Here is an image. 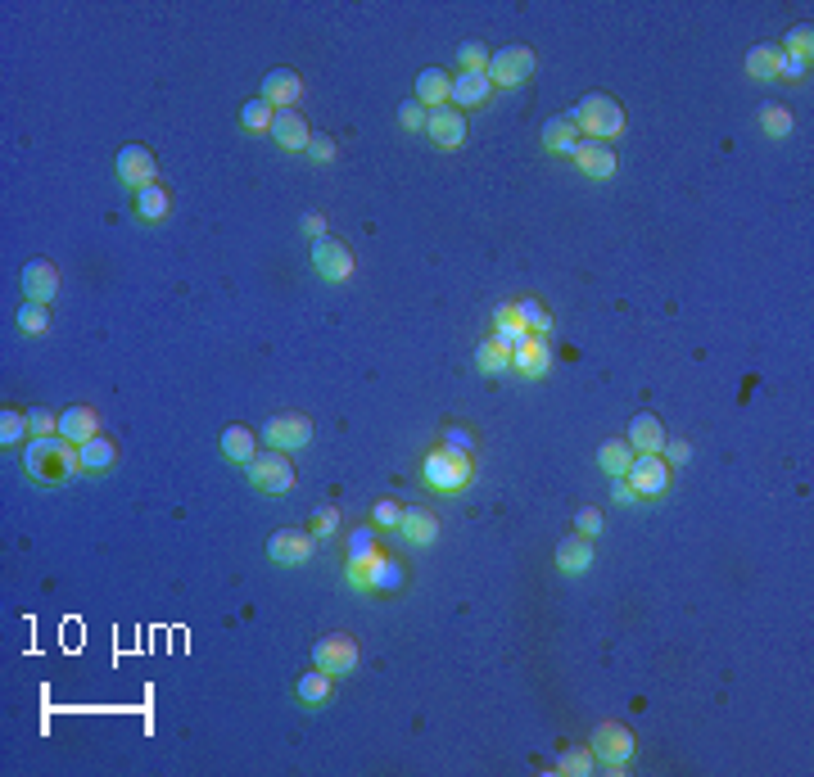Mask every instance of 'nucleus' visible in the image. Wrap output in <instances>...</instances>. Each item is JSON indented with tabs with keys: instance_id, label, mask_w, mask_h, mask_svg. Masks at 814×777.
Here are the masks:
<instances>
[{
	"instance_id": "nucleus-9",
	"label": "nucleus",
	"mask_w": 814,
	"mask_h": 777,
	"mask_svg": "<svg viewBox=\"0 0 814 777\" xmlns=\"http://www.w3.org/2000/svg\"><path fill=\"white\" fill-rule=\"evenodd\" d=\"M313 443V421L299 412H285V416H272L263 421V448H276V452H303Z\"/></svg>"
},
{
	"instance_id": "nucleus-51",
	"label": "nucleus",
	"mask_w": 814,
	"mask_h": 777,
	"mask_svg": "<svg viewBox=\"0 0 814 777\" xmlns=\"http://www.w3.org/2000/svg\"><path fill=\"white\" fill-rule=\"evenodd\" d=\"M661 457L670 461V466H683V461H692V443L688 439H665Z\"/></svg>"
},
{
	"instance_id": "nucleus-7",
	"label": "nucleus",
	"mask_w": 814,
	"mask_h": 777,
	"mask_svg": "<svg viewBox=\"0 0 814 777\" xmlns=\"http://www.w3.org/2000/svg\"><path fill=\"white\" fill-rule=\"evenodd\" d=\"M308 258H313V272L322 276V281H331V285H344L353 276V253H349V244L340 240V235H322V240H313V249H308Z\"/></svg>"
},
{
	"instance_id": "nucleus-4",
	"label": "nucleus",
	"mask_w": 814,
	"mask_h": 777,
	"mask_svg": "<svg viewBox=\"0 0 814 777\" xmlns=\"http://www.w3.org/2000/svg\"><path fill=\"white\" fill-rule=\"evenodd\" d=\"M588 750H593L597 768H611V773H620V768L634 764L638 741H634V732H629L625 723L606 719V723H597V728H593V741H588Z\"/></svg>"
},
{
	"instance_id": "nucleus-3",
	"label": "nucleus",
	"mask_w": 814,
	"mask_h": 777,
	"mask_svg": "<svg viewBox=\"0 0 814 777\" xmlns=\"http://www.w3.org/2000/svg\"><path fill=\"white\" fill-rule=\"evenodd\" d=\"M471 479H475L471 452H457V448H448V443H435V448L421 457V484H426L430 493H462V488H471Z\"/></svg>"
},
{
	"instance_id": "nucleus-25",
	"label": "nucleus",
	"mask_w": 814,
	"mask_h": 777,
	"mask_svg": "<svg viewBox=\"0 0 814 777\" xmlns=\"http://www.w3.org/2000/svg\"><path fill=\"white\" fill-rule=\"evenodd\" d=\"M625 439H629V448H634V452H661V448H665V425H661V416L638 412L634 421H629Z\"/></svg>"
},
{
	"instance_id": "nucleus-38",
	"label": "nucleus",
	"mask_w": 814,
	"mask_h": 777,
	"mask_svg": "<svg viewBox=\"0 0 814 777\" xmlns=\"http://www.w3.org/2000/svg\"><path fill=\"white\" fill-rule=\"evenodd\" d=\"M593 768H597V759L588 746H570L557 755V773H566V777H588Z\"/></svg>"
},
{
	"instance_id": "nucleus-44",
	"label": "nucleus",
	"mask_w": 814,
	"mask_h": 777,
	"mask_svg": "<svg viewBox=\"0 0 814 777\" xmlns=\"http://www.w3.org/2000/svg\"><path fill=\"white\" fill-rule=\"evenodd\" d=\"M426 118H430V109L421 100L398 104V127H403V132H426Z\"/></svg>"
},
{
	"instance_id": "nucleus-35",
	"label": "nucleus",
	"mask_w": 814,
	"mask_h": 777,
	"mask_svg": "<svg viewBox=\"0 0 814 777\" xmlns=\"http://www.w3.org/2000/svg\"><path fill=\"white\" fill-rule=\"evenodd\" d=\"M778 64H783V50L778 46H751L747 50V73L756 77V82H774Z\"/></svg>"
},
{
	"instance_id": "nucleus-30",
	"label": "nucleus",
	"mask_w": 814,
	"mask_h": 777,
	"mask_svg": "<svg viewBox=\"0 0 814 777\" xmlns=\"http://www.w3.org/2000/svg\"><path fill=\"white\" fill-rule=\"evenodd\" d=\"M634 457L638 452L629 448V439H606L602 448H597V466H602L611 479H625V470L634 466Z\"/></svg>"
},
{
	"instance_id": "nucleus-5",
	"label": "nucleus",
	"mask_w": 814,
	"mask_h": 777,
	"mask_svg": "<svg viewBox=\"0 0 814 777\" xmlns=\"http://www.w3.org/2000/svg\"><path fill=\"white\" fill-rule=\"evenodd\" d=\"M625 479H629V488H634L638 502H656V497L670 493V484H674V466L661 457V452H638L634 466L625 470Z\"/></svg>"
},
{
	"instance_id": "nucleus-40",
	"label": "nucleus",
	"mask_w": 814,
	"mask_h": 777,
	"mask_svg": "<svg viewBox=\"0 0 814 777\" xmlns=\"http://www.w3.org/2000/svg\"><path fill=\"white\" fill-rule=\"evenodd\" d=\"M760 132L774 136V141H787V136H792V113H787L783 104H765V109H760Z\"/></svg>"
},
{
	"instance_id": "nucleus-1",
	"label": "nucleus",
	"mask_w": 814,
	"mask_h": 777,
	"mask_svg": "<svg viewBox=\"0 0 814 777\" xmlns=\"http://www.w3.org/2000/svg\"><path fill=\"white\" fill-rule=\"evenodd\" d=\"M23 475H28L32 484H46V488L82 475V470H77V443L59 439V434H41V439H32L28 448H23Z\"/></svg>"
},
{
	"instance_id": "nucleus-12",
	"label": "nucleus",
	"mask_w": 814,
	"mask_h": 777,
	"mask_svg": "<svg viewBox=\"0 0 814 777\" xmlns=\"http://www.w3.org/2000/svg\"><path fill=\"white\" fill-rule=\"evenodd\" d=\"M313 552H317L313 529H276V534L267 538V556H272L276 565H303Z\"/></svg>"
},
{
	"instance_id": "nucleus-11",
	"label": "nucleus",
	"mask_w": 814,
	"mask_h": 777,
	"mask_svg": "<svg viewBox=\"0 0 814 777\" xmlns=\"http://www.w3.org/2000/svg\"><path fill=\"white\" fill-rule=\"evenodd\" d=\"M313 665L326 669L331 678H349L358 669V642L349 633H331L313 646Z\"/></svg>"
},
{
	"instance_id": "nucleus-39",
	"label": "nucleus",
	"mask_w": 814,
	"mask_h": 777,
	"mask_svg": "<svg viewBox=\"0 0 814 777\" xmlns=\"http://www.w3.org/2000/svg\"><path fill=\"white\" fill-rule=\"evenodd\" d=\"M778 50L810 64V59H814V28H810V23H796V28H787V37H783V46H778Z\"/></svg>"
},
{
	"instance_id": "nucleus-23",
	"label": "nucleus",
	"mask_w": 814,
	"mask_h": 777,
	"mask_svg": "<svg viewBox=\"0 0 814 777\" xmlns=\"http://www.w3.org/2000/svg\"><path fill=\"white\" fill-rule=\"evenodd\" d=\"M593 561H597L593 538L570 534V538H561V543H557V570L561 574H588V570H593Z\"/></svg>"
},
{
	"instance_id": "nucleus-14",
	"label": "nucleus",
	"mask_w": 814,
	"mask_h": 777,
	"mask_svg": "<svg viewBox=\"0 0 814 777\" xmlns=\"http://www.w3.org/2000/svg\"><path fill=\"white\" fill-rule=\"evenodd\" d=\"M272 136L281 150H290V154H303L308 150V141H313V127H308V118H303L299 109H276V118H272Z\"/></svg>"
},
{
	"instance_id": "nucleus-48",
	"label": "nucleus",
	"mask_w": 814,
	"mask_h": 777,
	"mask_svg": "<svg viewBox=\"0 0 814 777\" xmlns=\"http://www.w3.org/2000/svg\"><path fill=\"white\" fill-rule=\"evenodd\" d=\"M439 443H448V448H457V452H471V457H480V443H475L471 434L462 430V425H444V434H439Z\"/></svg>"
},
{
	"instance_id": "nucleus-28",
	"label": "nucleus",
	"mask_w": 814,
	"mask_h": 777,
	"mask_svg": "<svg viewBox=\"0 0 814 777\" xmlns=\"http://www.w3.org/2000/svg\"><path fill=\"white\" fill-rule=\"evenodd\" d=\"M136 217H141L145 226H159V222H168L172 217V195L159 186V181L145 186V190H136Z\"/></svg>"
},
{
	"instance_id": "nucleus-41",
	"label": "nucleus",
	"mask_w": 814,
	"mask_h": 777,
	"mask_svg": "<svg viewBox=\"0 0 814 777\" xmlns=\"http://www.w3.org/2000/svg\"><path fill=\"white\" fill-rule=\"evenodd\" d=\"M14 321H19L23 335H46L50 330V303H23Z\"/></svg>"
},
{
	"instance_id": "nucleus-47",
	"label": "nucleus",
	"mask_w": 814,
	"mask_h": 777,
	"mask_svg": "<svg viewBox=\"0 0 814 777\" xmlns=\"http://www.w3.org/2000/svg\"><path fill=\"white\" fill-rule=\"evenodd\" d=\"M28 425H32V439H41V434H59V412H50V407H32Z\"/></svg>"
},
{
	"instance_id": "nucleus-43",
	"label": "nucleus",
	"mask_w": 814,
	"mask_h": 777,
	"mask_svg": "<svg viewBox=\"0 0 814 777\" xmlns=\"http://www.w3.org/2000/svg\"><path fill=\"white\" fill-rule=\"evenodd\" d=\"M516 312H521V321H525L530 335H552V317L539 308V299H521L516 303Z\"/></svg>"
},
{
	"instance_id": "nucleus-16",
	"label": "nucleus",
	"mask_w": 814,
	"mask_h": 777,
	"mask_svg": "<svg viewBox=\"0 0 814 777\" xmlns=\"http://www.w3.org/2000/svg\"><path fill=\"white\" fill-rule=\"evenodd\" d=\"M548 366H552L548 335H525L521 344L512 348V371L525 375V380H539V375H548Z\"/></svg>"
},
{
	"instance_id": "nucleus-15",
	"label": "nucleus",
	"mask_w": 814,
	"mask_h": 777,
	"mask_svg": "<svg viewBox=\"0 0 814 777\" xmlns=\"http://www.w3.org/2000/svg\"><path fill=\"white\" fill-rule=\"evenodd\" d=\"M570 163H575L584 177H593V181H611V177H616V150H611V145H602V141H579L575 150H570Z\"/></svg>"
},
{
	"instance_id": "nucleus-29",
	"label": "nucleus",
	"mask_w": 814,
	"mask_h": 777,
	"mask_svg": "<svg viewBox=\"0 0 814 777\" xmlns=\"http://www.w3.org/2000/svg\"><path fill=\"white\" fill-rule=\"evenodd\" d=\"M398 588H407L403 561H394V556L376 552V556H371V592H398Z\"/></svg>"
},
{
	"instance_id": "nucleus-26",
	"label": "nucleus",
	"mask_w": 814,
	"mask_h": 777,
	"mask_svg": "<svg viewBox=\"0 0 814 777\" xmlns=\"http://www.w3.org/2000/svg\"><path fill=\"white\" fill-rule=\"evenodd\" d=\"M412 100H421L426 109H444V104H453V73H444V68H426V73L417 77V95Z\"/></svg>"
},
{
	"instance_id": "nucleus-6",
	"label": "nucleus",
	"mask_w": 814,
	"mask_h": 777,
	"mask_svg": "<svg viewBox=\"0 0 814 777\" xmlns=\"http://www.w3.org/2000/svg\"><path fill=\"white\" fill-rule=\"evenodd\" d=\"M245 479H249V488H258V493H290V488H294V461H290V452L263 448L245 466Z\"/></svg>"
},
{
	"instance_id": "nucleus-18",
	"label": "nucleus",
	"mask_w": 814,
	"mask_h": 777,
	"mask_svg": "<svg viewBox=\"0 0 814 777\" xmlns=\"http://www.w3.org/2000/svg\"><path fill=\"white\" fill-rule=\"evenodd\" d=\"M394 534L403 538L407 547H430L439 538V520L430 506H403V520H398Z\"/></svg>"
},
{
	"instance_id": "nucleus-37",
	"label": "nucleus",
	"mask_w": 814,
	"mask_h": 777,
	"mask_svg": "<svg viewBox=\"0 0 814 777\" xmlns=\"http://www.w3.org/2000/svg\"><path fill=\"white\" fill-rule=\"evenodd\" d=\"M272 118H276V109L263 100V95H258V100H245V109H240V127H245V132H254V136L272 132Z\"/></svg>"
},
{
	"instance_id": "nucleus-22",
	"label": "nucleus",
	"mask_w": 814,
	"mask_h": 777,
	"mask_svg": "<svg viewBox=\"0 0 814 777\" xmlns=\"http://www.w3.org/2000/svg\"><path fill=\"white\" fill-rule=\"evenodd\" d=\"M100 434V412L95 407H68V412H59V439H68V443H77L82 448L86 439H95Z\"/></svg>"
},
{
	"instance_id": "nucleus-34",
	"label": "nucleus",
	"mask_w": 814,
	"mask_h": 777,
	"mask_svg": "<svg viewBox=\"0 0 814 777\" xmlns=\"http://www.w3.org/2000/svg\"><path fill=\"white\" fill-rule=\"evenodd\" d=\"M380 552L376 543V525H362L353 534H344V565H358V561H371Z\"/></svg>"
},
{
	"instance_id": "nucleus-17",
	"label": "nucleus",
	"mask_w": 814,
	"mask_h": 777,
	"mask_svg": "<svg viewBox=\"0 0 814 777\" xmlns=\"http://www.w3.org/2000/svg\"><path fill=\"white\" fill-rule=\"evenodd\" d=\"M263 95L272 109H299V100H303V77L294 73V68H272V73L263 77Z\"/></svg>"
},
{
	"instance_id": "nucleus-31",
	"label": "nucleus",
	"mask_w": 814,
	"mask_h": 777,
	"mask_svg": "<svg viewBox=\"0 0 814 777\" xmlns=\"http://www.w3.org/2000/svg\"><path fill=\"white\" fill-rule=\"evenodd\" d=\"M475 371H484V375H502V371H512V348L507 344H498V339H480L475 344Z\"/></svg>"
},
{
	"instance_id": "nucleus-33",
	"label": "nucleus",
	"mask_w": 814,
	"mask_h": 777,
	"mask_svg": "<svg viewBox=\"0 0 814 777\" xmlns=\"http://www.w3.org/2000/svg\"><path fill=\"white\" fill-rule=\"evenodd\" d=\"M525 335H530V330H525V321H521V312H516V303H502V308L493 312V339H498V344H507V348H516Z\"/></svg>"
},
{
	"instance_id": "nucleus-54",
	"label": "nucleus",
	"mask_w": 814,
	"mask_h": 777,
	"mask_svg": "<svg viewBox=\"0 0 814 777\" xmlns=\"http://www.w3.org/2000/svg\"><path fill=\"white\" fill-rule=\"evenodd\" d=\"M611 497H616V502H638L634 488H629V479H611Z\"/></svg>"
},
{
	"instance_id": "nucleus-50",
	"label": "nucleus",
	"mask_w": 814,
	"mask_h": 777,
	"mask_svg": "<svg viewBox=\"0 0 814 777\" xmlns=\"http://www.w3.org/2000/svg\"><path fill=\"white\" fill-rule=\"evenodd\" d=\"M778 77H783V82H805V77H810V64H805V59H796V55H783Z\"/></svg>"
},
{
	"instance_id": "nucleus-19",
	"label": "nucleus",
	"mask_w": 814,
	"mask_h": 777,
	"mask_svg": "<svg viewBox=\"0 0 814 777\" xmlns=\"http://www.w3.org/2000/svg\"><path fill=\"white\" fill-rule=\"evenodd\" d=\"M19 285H23V294H28V303H50L59 294V267L46 263V258H32V263L23 267Z\"/></svg>"
},
{
	"instance_id": "nucleus-53",
	"label": "nucleus",
	"mask_w": 814,
	"mask_h": 777,
	"mask_svg": "<svg viewBox=\"0 0 814 777\" xmlns=\"http://www.w3.org/2000/svg\"><path fill=\"white\" fill-rule=\"evenodd\" d=\"M303 235H308V240H322V235H331V231H326V217H322V213H308V217H303Z\"/></svg>"
},
{
	"instance_id": "nucleus-24",
	"label": "nucleus",
	"mask_w": 814,
	"mask_h": 777,
	"mask_svg": "<svg viewBox=\"0 0 814 777\" xmlns=\"http://www.w3.org/2000/svg\"><path fill=\"white\" fill-rule=\"evenodd\" d=\"M218 448H222V457H227L231 466L245 470L249 461L258 457V434L249 430V425H227V430H222V439H218Z\"/></svg>"
},
{
	"instance_id": "nucleus-13",
	"label": "nucleus",
	"mask_w": 814,
	"mask_h": 777,
	"mask_svg": "<svg viewBox=\"0 0 814 777\" xmlns=\"http://www.w3.org/2000/svg\"><path fill=\"white\" fill-rule=\"evenodd\" d=\"M426 136L435 150H462L466 145V113L444 104V109H430L426 118Z\"/></svg>"
},
{
	"instance_id": "nucleus-10",
	"label": "nucleus",
	"mask_w": 814,
	"mask_h": 777,
	"mask_svg": "<svg viewBox=\"0 0 814 777\" xmlns=\"http://www.w3.org/2000/svg\"><path fill=\"white\" fill-rule=\"evenodd\" d=\"M534 50L530 46H502V50H493V59H489V82L493 86H521V82H530L534 77Z\"/></svg>"
},
{
	"instance_id": "nucleus-42",
	"label": "nucleus",
	"mask_w": 814,
	"mask_h": 777,
	"mask_svg": "<svg viewBox=\"0 0 814 777\" xmlns=\"http://www.w3.org/2000/svg\"><path fill=\"white\" fill-rule=\"evenodd\" d=\"M493 59V50L484 46V41H462L457 46V64H462V73H484Z\"/></svg>"
},
{
	"instance_id": "nucleus-46",
	"label": "nucleus",
	"mask_w": 814,
	"mask_h": 777,
	"mask_svg": "<svg viewBox=\"0 0 814 777\" xmlns=\"http://www.w3.org/2000/svg\"><path fill=\"white\" fill-rule=\"evenodd\" d=\"M308 529L317 534V543H322V538H335L340 534V511H335V506H317V515H313V525Z\"/></svg>"
},
{
	"instance_id": "nucleus-49",
	"label": "nucleus",
	"mask_w": 814,
	"mask_h": 777,
	"mask_svg": "<svg viewBox=\"0 0 814 777\" xmlns=\"http://www.w3.org/2000/svg\"><path fill=\"white\" fill-rule=\"evenodd\" d=\"M575 534H584V538L602 534V511H597V506H584V511L575 515Z\"/></svg>"
},
{
	"instance_id": "nucleus-45",
	"label": "nucleus",
	"mask_w": 814,
	"mask_h": 777,
	"mask_svg": "<svg viewBox=\"0 0 814 777\" xmlns=\"http://www.w3.org/2000/svg\"><path fill=\"white\" fill-rule=\"evenodd\" d=\"M398 520H403V502H394V497H380L376 511H371V525H376V529H398Z\"/></svg>"
},
{
	"instance_id": "nucleus-2",
	"label": "nucleus",
	"mask_w": 814,
	"mask_h": 777,
	"mask_svg": "<svg viewBox=\"0 0 814 777\" xmlns=\"http://www.w3.org/2000/svg\"><path fill=\"white\" fill-rule=\"evenodd\" d=\"M570 122H575V132L584 136V141H602V145H611L616 136H625V127H629L625 104L611 100L606 91H588L584 100L570 109Z\"/></svg>"
},
{
	"instance_id": "nucleus-27",
	"label": "nucleus",
	"mask_w": 814,
	"mask_h": 777,
	"mask_svg": "<svg viewBox=\"0 0 814 777\" xmlns=\"http://www.w3.org/2000/svg\"><path fill=\"white\" fill-rule=\"evenodd\" d=\"M335 696V678L326 674V669H308V674L294 678V701L299 705H326Z\"/></svg>"
},
{
	"instance_id": "nucleus-36",
	"label": "nucleus",
	"mask_w": 814,
	"mask_h": 777,
	"mask_svg": "<svg viewBox=\"0 0 814 777\" xmlns=\"http://www.w3.org/2000/svg\"><path fill=\"white\" fill-rule=\"evenodd\" d=\"M32 434V425H28V412H14V407H0V448L10 452V448H19L23 439Z\"/></svg>"
},
{
	"instance_id": "nucleus-20",
	"label": "nucleus",
	"mask_w": 814,
	"mask_h": 777,
	"mask_svg": "<svg viewBox=\"0 0 814 777\" xmlns=\"http://www.w3.org/2000/svg\"><path fill=\"white\" fill-rule=\"evenodd\" d=\"M114 466H118V443L109 434H95V439H86L77 448V470L82 475H109Z\"/></svg>"
},
{
	"instance_id": "nucleus-8",
	"label": "nucleus",
	"mask_w": 814,
	"mask_h": 777,
	"mask_svg": "<svg viewBox=\"0 0 814 777\" xmlns=\"http://www.w3.org/2000/svg\"><path fill=\"white\" fill-rule=\"evenodd\" d=\"M114 177H118V186H127V190H145L159 181V159H154V150H145V145H123V150L114 154Z\"/></svg>"
},
{
	"instance_id": "nucleus-52",
	"label": "nucleus",
	"mask_w": 814,
	"mask_h": 777,
	"mask_svg": "<svg viewBox=\"0 0 814 777\" xmlns=\"http://www.w3.org/2000/svg\"><path fill=\"white\" fill-rule=\"evenodd\" d=\"M303 154H308L313 163H331V159H335V141H331V136H313Z\"/></svg>"
},
{
	"instance_id": "nucleus-32",
	"label": "nucleus",
	"mask_w": 814,
	"mask_h": 777,
	"mask_svg": "<svg viewBox=\"0 0 814 777\" xmlns=\"http://www.w3.org/2000/svg\"><path fill=\"white\" fill-rule=\"evenodd\" d=\"M579 141H584V136L575 132L570 113H566V118H552L548 127H543V150H548V154H566V159H570V150H575Z\"/></svg>"
},
{
	"instance_id": "nucleus-21",
	"label": "nucleus",
	"mask_w": 814,
	"mask_h": 777,
	"mask_svg": "<svg viewBox=\"0 0 814 777\" xmlns=\"http://www.w3.org/2000/svg\"><path fill=\"white\" fill-rule=\"evenodd\" d=\"M493 95V82L489 73H453V109H484Z\"/></svg>"
}]
</instances>
